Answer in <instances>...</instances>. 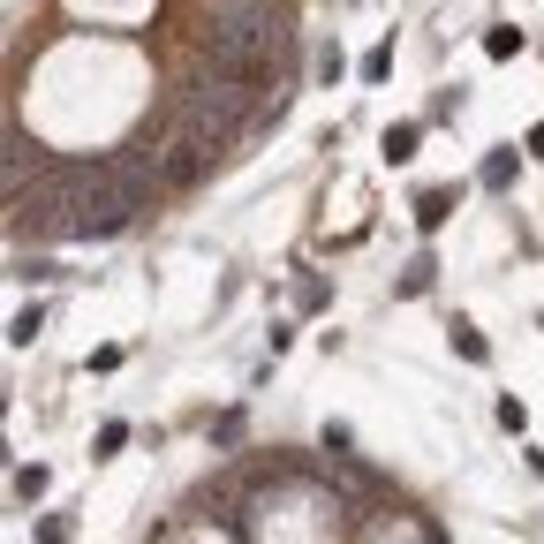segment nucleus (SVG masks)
I'll list each match as a JSON object with an SVG mask.
<instances>
[{"instance_id": "f257e3e1", "label": "nucleus", "mask_w": 544, "mask_h": 544, "mask_svg": "<svg viewBox=\"0 0 544 544\" xmlns=\"http://www.w3.org/2000/svg\"><path fill=\"white\" fill-rule=\"evenodd\" d=\"M250 106H257V91H250V84H227V76H197V84L174 91V129L197 136V144H212V152H227V144L250 129Z\"/></svg>"}, {"instance_id": "f03ea898", "label": "nucleus", "mask_w": 544, "mask_h": 544, "mask_svg": "<svg viewBox=\"0 0 544 544\" xmlns=\"http://www.w3.org/2000/svg\"><path fill=\"white\" fill-rule=\"evenodd\" d=\"M446 220H454V189H424V197H416V227H424V235H439Z\"/></svg>"}, {"instance_id": "7ed1b4c3", "label": "nucleus", "mask_w": 544, "mask_h": 544, "mask_svg": "<svg viewBox=\"0 0 544 544\" xmlns=\"http://www.w3.org/2000/svg\"><path fill=\"white\" fill-rule=\"evenodd\" d=\"M416 144H424V121H401V129H386V167H408V159H416Z\"/></svg>"}, {"instance_id": "20e7f679", "label": "nucleus", "mask_w": 544, "mask_h": 544, "mask_svg": "<svg viewBox=\"0 0 544 544\" xmlns=\"http://www.w3.org/2000/svg\"><path fill=\"white\" fill-rule=\"evenodd\" d=\"M454 356H461V363H492V348H484V333H476V325L454 318Z\"/></svg>"}, {"instance_id": "39448f33", "label": "nucleus", "mask_w": 544, "mask_h": 544, "mask_svg": "<svg viewBox=\"0 0 544 544\" xmlns=\"http://www.w3.org/2000/svg\"><path fill=\"white\" fill-rule=\"evenodd\" d=\"M514 167H522L514 152H492L484 167H476V182H484V189H507V182H514Z\"/></svg>"}, {"instance_id": "423d86ee", "label": "nucleus", "mask_w": 544, "mask_h": 544, "mask_svg": "<svg viewBox=\"0 0 544 544\" xmlns=\"http://www.w3.org/2000/svg\"><path fill=\"white\" fill-rule=\"evenodd\" d=\"M484 53H492V61H514V53H522V31H514V23H499V31H484Z\"/></svg>"}, {"instance_id": "0eeeda50", "label": "nucleus", "mask_w": 544, "mask_h": 544, "mask_svg": "<svg viewBox=\"0 0 544 544\" xmlns=\"http://www.w3.org/2000/svg\"><path fill=\"white\" fill-rule=\"evenodd\" d=\"M386 76H393V46H371L363 53V84H386Z\"/></svg>"}, {"instance_id": "6e6552de", "label": "nucleus", "mask_w": 544, "mask_h": 544, "mask_svg": "<svg viewBox=\"0 0 544 544\" xmlns=\"http://www.w3.org/2000/svg\"><path fill=\"white\" fill-rule=\"evenodd\" d=\"M16 499H23V507L46 499V469H38V461H31V469H16Z\"/></svg>"}, {"instance_id": "1a4fd4ad", "label": "nucleus", "mask_w": 544, "mask_h": 544, "mask_svg": "<svg viewBox=\"0 0 544 544\" xmlns=\"http://www.w3.org/2000/svg\"><path fill=\"white\" fill-rule=\"evenodd\" d=\"M38 325H46L38 310H16V325H8V340H16V348H31V340H38Z\"/></svg>"}, {"instance_id": "9d476101", "label": "nucleus", "mask_w": 544, "mask_h": 544, "mask_svg": "<svg viewBox=\"0 0 544 544\" xmlns=\"http://www.w3.org/2000/svg\"><path fill=\"white\" fill-rule=\"evenodd\" d=\"M424 288H431V257H416V265L401 272V295H424Z\"/></svg>"}, {"instance_id": "9b49d317", "label": "nucleus", "mask_w": 544, "mask_h": 544, "mask_svg": "<svg viewBox=\"0 0 544 544\" xmlns=\"http://www.w3.org/2000/svg\"><path fill=\"white\" fill-rule=\"evenodd\" d=\"M38 544H68V514H38Z\"/></svg>"}, {"instance_id": "f8f14e48", "label": "nucleus", "mask_w": 544, "mask_h": 544, "mask_svg": "<svg viewBox=\"0 0 544 544\" xmlns=\"http://www.w3.org/2000/svg\"><path fill=\"white\" fill-rule=\"evenodd\" d=\"M121 446H129V424H121V416H114V424L99 431V454H121Z\"/></svg>"}, {"instance_id": "ddd939ff", "label": "nucleus", "mask_w": 544, "mask_h": 544, "mask_svg": "<svg viewBox=\"0 0 544 544\" xmlns=\"http://www.w3.org/2000/svg\"><path fill=\"white\" fill-rule=\"evenodd\" d=\"M529 159H544V121H537V129H529Z\"/></svg>"}]
</instances>
